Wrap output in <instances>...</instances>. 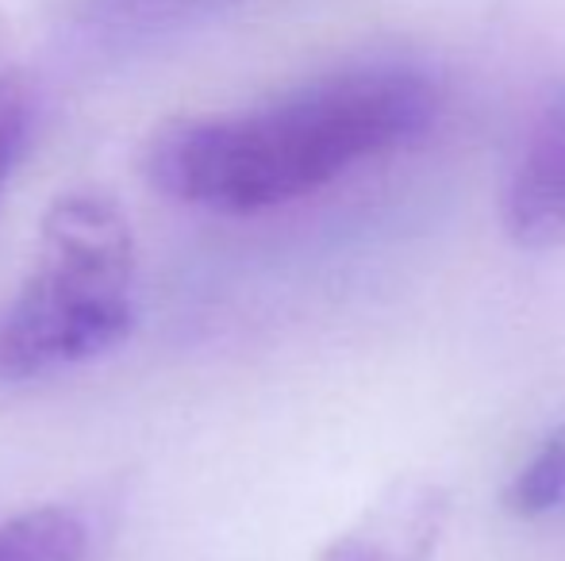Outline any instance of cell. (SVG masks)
Here are the masks:
<instances>
[{
	"mask_svg": "<svg viewBox=\"0 0 565 561\" xmlns=\"http://www.w3.org/2000/svg\"><path fill=\"white\" fill-rule=\"evenodd\" d=\"M135 284L131 219L113 196H58L35 262L0 315V377H43L119 346L135 327Z\"/></svg>",
	"mask_w": 565,
	"mask_h": 561,
	"instance_id": "obj_2",
	"label": "cell"
},
{
	"mask_svg": "<svg viewBox=\"0 0 565 561\" xmlns=\"http://www.w3.org/2000/svg\"><path fill=\"white\" fill-rule=\"evenodd\" d=\"M439 120V85L408 62H358L266 105L154 131L150 185L193 208L250 216L331 185L370 158L419 142Z\"/></svg>",
	"mask_w": 565,
	"mask_h": 561,
	"instance_id": "obj_1",
	"label": "cell"
},
{
	"mask_svg": "<svg viewBox=\"0 0 565 561\" xmlns=\"http://www.w3.org/2000/svg\"><path fill=\"white\" fill-rule=\"evenodd\" d=\"M31 131V93L20 77H0V188L12 177Z\"/></svg>",
	"mask_w": 565,
	"mask_h": 561,
	"instance_id": "obj_7",
	"label": "cell"
},
{
	"mask_svg": "<svg viewBox=\"0 0 565 561\" xmlns=\"http://www.w3.org/2000/svg\"><path fill=\"white\" fill-rule=\"evenodd\" d=\"M508 511L520 519H543L565 504V423L554 427L535 454L520 465L504 496Z\"/></svg>",
	"mask_w": 565,
	"mask_h": 561,
	"instance_id": "obj_5",
	"label": "cell"
},
{
	"mask_svg": "<svg viewBox=\"0 0 565 561\" xmlns=\"http://www.w3.org/2000/svg\"><path fill=\"white\" fill-rule=\"evenodd\" d=\"M85 524L66 508H31L0 524V561H82Z\"/></svg>",
	"mask_w": 565,
	"mask_h": 561,
	"instance_id": "obj_4",
	"label": "cell"
},
{
	"mask_svg": "<svg viewBox=\"0 0 565 561\" xmlns=\"http://www.w3.org/2000/svg\"><path fill=\"white\" fill-rule=\"evenodd\" d=\"M500 224L523 250L565 247V89L551 93L523 131L500 193Z\"/></svg>",
	"mask_w": 565,
	"mask_h": 561,
	"instance_id": "obj_3",
	"label": "cell"
},
{
	"mask_svg": "<svg viewBox=\"0 0 565 561\" xmlns=\"http://www.w3.org/2000/svg\"><path fill=\"white\" fill-rule=\"evenodd\" d=\"M439 524H443V500L439 496H427L416 516L408 519L404 535H393V539H381V535H347V539L331 542L316 561H424L435 535H439Z\"/></svg>",
	"mask_w": 565,
	"mask_h": 561,
	"instance_id": "obj_6",
	"label": "cell"
}]
</instances>
